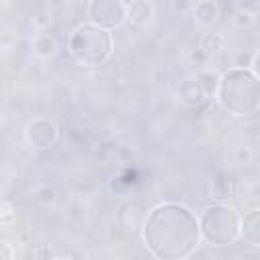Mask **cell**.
<instances>
[{
    "instance_id": "5b68a950",
    "label": "cell",
    "mask_w": 260,
    "mask_h": 260,
    "mask_svg": "<svg viewBox=\"0 0 260 260\" xmlns=\"http://www.w3.org/2000/svg\"><path fill=\"white\" fill-rule=\"evenodd\" d=\"M89 22L100 28H116L126 20V4L120 0H91L87 4Z\"/></svg>"
},
{
    "instance_id": "5bb4252c",
    "label": "cell",
    "mask_w": 260,
    "mask_h": 260,
    "mask_svg": "<svg viewBox=\"0 0 260 260\" xmlns=\"http://www.w3.org/2000/svg\"><path fill=\"white\" fill-rule=\"evenodd\" d=\"M195 79H197L199 87L203 89L205 98L217 91V81H219V75H217V73H213V71H201V73H199Z\"/></svg>"
},
{
    "instance_id": "9c48e42d",
    "label": "cell",
    "mask_w": 260,
    "mask_h": 260,
    "mask_svg": "<svg viewBox=\"0 0 260 260\" xmlns=\"http://www.w3.org/2000/svg\"><path fill=\"white\" fill-rule=\"evenodd\" d=\"M240 236H244V240L250 246L260 244V211L258 209H252L244 215V221H240Z\"/></svg>"
},
{
    "instance_id": "ba28073f",
    "label": "cell",
    "mask_w": 260,
    "mask_h": 260,
    "mask_svg": "<svg viewBox=\"0 0 260 260\" xmlns=\"http://www.w3.org/2000/svg\"><path fill=\"white\" fill-rule=\"evenodd\" d=\"M177 95L181 104H185L187 108H199L205 102V93L199 87L197 79H183L177 87Z\"/></svg>"
},
{
    "instance_id": "6da1fadb",
    "label": "cell",
    "mask_w": 260,
    "mask_h": 260,
    "mask_svg": "<svg viewBox=\"0 0 260 260\" xmlns=\"http://www.w3.org/2000/svg\"><path fill=\"white\" fill-rule=\"evenodd\" d=\"M144 244L156 260H185L199 242V219L181 203H160L148 211L142 225Z\"/></svg>"
},
{
    "instance_id": "52a82bcc",
    "label": "cell",
    "mask_w": 260,
    "mask_h": 260,
    "mask_svg": "<svg viewBox=\"0 0 260 260\" xmlns=\"http://www.w3.org/2000/svg\"><path fill=\"white\" fill-rule=\"evenodd\" d=\"M124 4H126V20H130L136 26L148 24L154 16V6L146 0H132V2H124Z\"/></svg>"
},
{
    "instance_id": "3957f363",
    "label": "cell",
    "mask_w": 260,
    "mask_h": 260,
    "mask_svg": "<svg viewBox=\"0 0 260 260\" xmlns=\"http://www.w3.org/2000/svg\"><path fill=\"white\" fill-rule=\"evenodd\" d=\"M67 49L79 65L98 67L106 63L112 55V49H114L112 32L91 22H81L71 30Z\"/></svg>"
},
{
    "instance_id": "8992f818",
    "label": "cell",
    "mask_w": 260,
    "mask_h": 260,
    "mask_svg": "<svg viewBox=\"0 0 260 260\" xmlns=\"http://www.w3.org/2000/svg\"><path fill=\"white\" fill-rule=\"evenodd\" d=\"M24 136H26V142L30 148L35 150H47L51 146H55L57 138H59V130L55 126L53 120H47V118H35L26 124V130H24Z\"/></svg>"
},
{
    "instance_id": "7a4b0ae2",
    "label": "cell",
    "mask_w": 260,
    "mask_h": 260,
    "mask_svg": "<svg viewBox=\"0 0 260 260\" xmlns=\"http://www.w3.org/2000/svg\"><path fill=\"white\" fill-rule=\"evenodd\" d=\"M219 106L238 118L252 116L260 106V81L252 69L232 67L219 75L217 81Z\"/></svg>"
},
{
    "instance_id": "ac0fdd59",
    "label": "cell",
    "mask_w": 260,
    "mask_h": 260,
    "mask_svg": "<svg viewBox=\"0 0 260 260\" xmlns=\"http://www.w3.org/2000/svg\"><path fill=\"white\" fill-rule=\"evenodd\" d=\"M0 260H12V250L6 242H0Z\"/></svg>"
},
{
    "instance_id": "2e32d148",
    "label": "cell",
    "mask_w": 260,
    "mask_h": 260,
    "mask_svg": "<svg viewBox=\"0 0 260 260\" xmlns=\"http://www.w3.org/2000/svg\"><path fill=\"white\" fill-rule=\"evenodd\" d=\"M236 158H238V162L248 165V162H252L254 152H252V148H250V146H240V148L236 150Z\"/></svg>"
},
{
    "instance_id": "277c9868",
    "label": "cell",
    "mask_w": 260,
    "mask_h": 260,
    "mask_svg": "<svg viewBox=\"0 0 260 260\" xmlns=\"http://www.w3.org/2000/svg\"><path fill=\"white\" fill-rule=\"evenodd\" d=\"M199 234L207 244L230 246L240 238V217L234 207L215 203L207 207L199 219Z\"/></svg>"
},
{
    "instance_id": "e0dca14e",
    "label": "cell",
    "mask_w": 260,
    "mask_h": 260,
    "mask_svg": "<svg viewBox=\"0 0 260 260\" xmlns=\"http://www.w3.org/2000/svg\"><path fill=\"white\" fill-rule=\"evenodd\" d=\"M37 260H55V256H53L51 248L39 246V248H37Z\"/></svg>"
},
{
    "instance_id": "30bf717a",
    "label": "cell",
    "mask_w": 260,
    "mask_h": 260,
    "mask_svg": "<svg viewBox=\"0 0 260 260\" xmlns=\"http://www.w3.org/2000/svg\"><path fill=\"white\" fill-rule=\"evenodd\" d=\"M193 14H195V20H197L199 24L211 26V24H215L217 18H219V4L213 2V0L195 2V4H193Z\"/></svg>"
},
{
    "instance_id": "9a60e30c",
    "label": "cell",
    "mask_w": 260,
    "mask_h": 260,
    "mask_svg": "<svg viewBox=\"0 0 260 260\" xmlns=\"http://www.w3.org/2000/svg\"><path fill=\"white\" fill-rule=\"evenodd\" d=\"M236 24H238L240 28H248V26H252V24H254V14L248 12V10L238 12V14H236Z\"/></svg>"
},
{
    "instance_id": "4fadbf2b",
    "label": "cell",
    "mask_w": 260,
    "mask_h": 260,
    "mask_svg": "<svg viewBox=\"0 0 260 260\" xmlns=\"http://www.w3.org/2000/svg\"><path fill=\"white\" fill-rule=\"evenodd\" d=\"M32 49H35V53H37L39 57H51V55H55V51H57V41H55L51 35L41 32V35L35 37Z\"/></svg>"
},
{
    "instance_id": "8fae6325",
    "label": "cell",
    "mask_w": 260,
    "mask_h": 260,
    "mask_svg": "<svg viewBox=\"0 0 260 260\" xmlns=\"http://www.w3.org/2000/svg\"><path fill=\"white\" fill-rule=\"evenodd\" d=\"M199 49L205 53V57H219L225 49V39L219 35V32H205L201 37V43H199Z\"/></svg>"
},
{
    "instance_id": "7c38bea8",
    "label": "cell",
    "mask_w": 260,
    "mask_h": 260,
    "mask_svg": "<svg viewBox=\"0 0 260 260\" xmlns=\"http://www.w3.org/2000/svg\"><path fill=\"white\" fill-rule=\"evenodd\" d=\"M211 197L219 199V201L236 197V181L232 177H225V175L213 179V183H211Z\"/></svg>"
},
{
    "instance_id": "d6986e66",
    "label": "cell",
    "mask_w": 260,
    "mask_h": 260,
    "mask_svg": "<svg viewBox=\"0 0 260 260\" xmlns=\"http://www.w3.org/2000/svg\"><path fill=\"white\" fill-rule=\"evenodd\" d=\"M55 260H71V258H55Z\"/></svg>"
}]
</instances>
